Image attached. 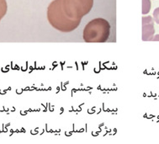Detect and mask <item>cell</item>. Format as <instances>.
Masks as SVG:
<instances>
[{
	"mask_svg": "<svg viewBox=\"0 0 159 144\" xmlns=\"http://www.w3.org/2000/svg\"><path fill=\"white\" fill-rule=\"evenodd\" d=\"M47 19L52 27L61 32H71L80 25L81 20L67 17L62 9V0H54L47 9Z\"/></svg>",
	"mask_w": 159,
	"mask_h": 144,
	"instance_id": "cell-1",
	"label": "cell"
},
{
	"mask_svg": "<svg viewBox=\"0 0 159 144\" xmlns=\"http://www.w3.org/2000/svg\"><path fill=\"white\" fill-rule=\"evenodd\" d=\"M110 34V23L104 19L97 18L85 26L83 36L86 42H105Z\"/></svg>",
	"mask_w": 159,
	"mask_h": 144,
	"instance_id": "cell-2",
	"label": "cell"
},
{
	"mask_svg": "<svg viewBox=\"0 0 159 144\" xmlns=\"http://www.w3.org/2000/svg\"><path fill=\"white\" fill-rule=\"evenodd\" d=\"M93 5V0H62L64 13L73 20H81L91 11Z\"/></svg>",
	"mask_w": 159,
	"mask_h": 144,
	"instance_id": "cell-3",
	"label": "cell"
},
{
	"mask_svg": "<svg viewBox=\"0 0 159 144\" xmlns=\"http://www.w3.org/2000/svg\"><path fill=\"white\" fill-rule=\"evenodd\" d=\"M154 20L152 16L142 18V40L144 41L152 40L154 37Z\"/></svg>",
	"mask_w": 159,
	"mask_h": 144,
	"instance_id": "cell-4",
	"label": "cell"
},
{
	"mask_svg": "<svg viewBox=\"0 0 159 144\" xmlns=\"http://www.w3.org/2000/svg\"><path fill=\"white\" fill-rule=\"evenodd\" d=\"M7 2L6 0H0V20H2L7 13Z\"/></svg>",
	"mask_w": 159,
	"mask_h": 144,
	"instance_id": "cell-5",
	"label": "cell"
},
{
	"mask_svg": "<svg viewBox=\"0 0 159 144\" xmlns=\"http://www.w3.org/2000/svg\"><path fill=\"white\" fill-rule=\"evenodd\" d=\"M151 9L150 0H142V14L146 15L148 14Z\"/></svg>",
	"mask_w": 159,
	"mask_h": 144,
	"instance_id": "cell-6",
	"label": "cell"
},
{
	"mask_svg": "<svg viewBox=\"0 0 159 144\" xmlns=\"http://www.w3.org/2000/svg\"><path fill=\"white\" fill-rule=\"evenodd\" d=\"M153 20L157 24L159 25V8H157L153 12Z\"/></svg>",
	"mask_w": 159,
	"mask_h": 144,
	"instance_id": "cell-7",
	"label": "cell"
},
{
	"mask_svg": "<svg viewBox=\"0 0 159 144\" xmlns=\"http://www.w3.org/2000/svg\"><path fill=\"white\" fill-rule=\"evenodd\" d=\"M152 40H153V41H158V40H159V35H155V36L153 37V39H152Z\"/></svg>",
	"mask_w": 159,
	"mask_h": 144,
	"instance_id": "cell-8",
	"label": "cell"
}]
</instances>
